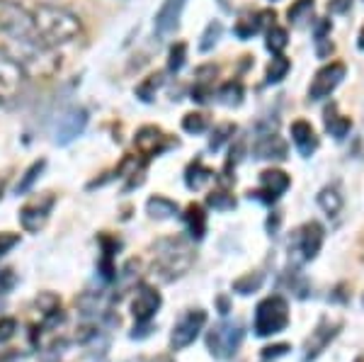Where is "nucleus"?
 I'll use <instances>...</instances> for the list:
<instances>
[{
  "label": "nucleus",
  "mask_w": 364,
  "mask_h": 362,
  "mask_svg": "<svg viewBox=\"0 0 364 362\" xmlns=\"http://www.w3.org/2000/svg\"><path fill=\"white\" fill-rule=\"evenodd\" d=\"M17 243H20V236H17V233H0V258H3L5 253H8V250H13Z\"/></svg>",
  "instance_id": "obj_35"
},
{
  "label": "nucleus",
  "mask_w": 364,
  "mask_h": 362,
  "mask_svg": "<svg viewBox=\"0 0 364 362\" xmlns=\"http://www.w3.org/2000/svg\"><path fill=\"white\" fill-rule=\"evenodd\" d=\"M32 17L39 39L49 49H61V46L73 44L83 32L78 15L61 8V5H39L32 10Z\"/></svg>",
  "instance_id": "obj_1"
},
{
  "label": "nucleus",
  "mask_w": 364,
  "mask_h": 362,
  "mask_svg": "<svg viewBox=\"0 0 364 362\" xmlns=\"http://www.w3.org/2000/svg\"><path fill=\"white\" fill-rule=\"evenodd\" d=\"M233 132H236V129H233L231 124H224V127H219V129H216V134H214V137H211L209 146H211V149L216 151V149H219V146L224 144L226 139H228V134H233Z\"/></svg>",
  "instance_id": "obj_37"
},
{
  "label": "nucleus",
  "mask_w": 364,
  "mask_h": 362,
  "mask_svg": "<svg viewBox=\"0 0 364 362\" xmlns=\"http://www.w3.org/2000/svg\"><path fill=\"white\" fill-rule=\"evenodd\" d=\"M360 46H362V49H364V44H360Z\"/></svg>",
  "instance_id": "obj_43"
},
{
  "label": "nucleus",
  "mask_w": 364,
  "mask_h": 362,
  "mask_svg": "<svg viewBox=\"0 0 364 362\" xmlns=\"http://www.w3.org/2000/svg\"><path fill=\"white\" fill-rule=\"evenodd\" d=\"M161 142H163V134H161V129H156V127H146V129H141L136 137V146L149 156L161 154Z\"/></svg>",
  "instance_id": "obj_19"
},
{
  "label": "nucleus",
  "mask_w": 364,
  "mask_h": 362,
  "mask_svg": "<svg viewBox=\"0 0 364 362\" xmlns=\"http://www.w3.org/2000/svg\"><path fill=\"white\" fill-rule=\"evenodd\" d=\"M318 207L328 217H338L340 209H343V195H340L338 188H323L318 192Z\"/></svg>",
  "instance_id": "obj_20"
},
{
  "label": "nucleus",
  "mask_w": 364,
  "mask_h": 362,
  "mask_svg": "<svg viewBox=\"0 0 364 362\" xmlns=\"http://www.w3.org/2000/svg\"><path fill=\"white\" fill-rule=\"evenodd\" d=\"M15 282H17V277L13 270H0V297L8 294V292L15 287Z\"/></svg>",
  "instance_id": "obj_38"
},
{
  "label": "nucleus",
  "mask_w": 364,
  "mask_h": 362,
  "mask_svg": "<svg viewBox=\"0 0 364 362\" xmlns=\"http://www.w3.org/2000/svg\"><path fill=\"white\" fill-rule=\"evenodd\" d=\"M287 73H289V58L282 56V54H274L272 63L267 66V83H279Z\"/></svg>",
  "instance_id": "obj_27"
},
{
  "label": "nucleus",
  "mask_w": 364,
  "mask_h": 362,
  "mask_svg": "<svg viewBox=\"0 0 364 362\" xmlns=\"http://www.w3.org/2000/svg\"><path fill=\"white\" fill-rule=\"evenodd\" d=\"M209 180H211V171H209V168H204L199 161L192 163V166L187 168L185 183H187V188H190V190H202Z\"/></svg>",
  "instance_id": "obj_22"
},
{
  "label": "nucleus",
  "mask_w": 364,
  "mask_h": 362,
  "mask_svg": "<svg viewBox=\"0 0 364 362\" xmlns=\"http://www.w3.org/2000/svg\"><path fill=\"white\" fill-rule=\"evenodd\" d=\"M287 350H289V346L287 343H279V346H269V348H265L262 350V358H279V355H284Z\"/></svg>",
  "instance_id": "obj_39"
},
{
  "label": "nucleus",
  "mask_w": 364,
  "mask_h": 362,
  "mask_svg": "<svg viewBox=\"0 0 364 362\" xmlns=\"http://www.w3.org/2000/svg\"><path fill=\"white\" fill-rule=\"evenodd\" d=\"M345 73H348V68H345V63H340V61H333V63H328V66H323L321 71L314 75V80H311L309 97H311V100H323V97H331L333 90L343 83Z\"/></svg>",
  "instance_id": "obj_9"
},
{
  "label": "nucleus",
  "mask_w": 364,
  "mask_h": 362,
  "mask_svg": "<svg viewBox=\"0 0 364 362\" xmlns=\"http://www.w3.org/2000/svg\"><path fill=\"white\" fill-rule=\"evenodd\" d=\"M243 324L240 321H219L207 334V348L216 360H228L236 355V350L243 343Z\"/></svg>",
  "instance_id": "obj_5"
},
{
  "label": "nucleus",
  "mask_w": 364,
  "mask_h": 362,
  "mask_svg": "<svg viewBox=\"0 0 364 362\" xmlns=\"http://www.w3.org/2000/svg\"><path fill=\"white\" fill-rule=\"evenodd\" d=\"M219 102H224L226 107H238L243 102V85L240 83H226L219 90Z\"/></svg>",
  "instance_id": "obj_26"
},
{
  "label": "nucleus",
  "mask_w": 364,
  "mask_h": 362,
  "mask_svg": "<svg viewBox=\"0 0 364 362\" xmlns=\"http://www.w3.org/2000/svg\"><path fill=\"white\" fill-rule=\"evenodd\" d=\"M204 324H207V312L204 309H190L178 324L173 326L170 334V348L173 350H185L187 346L197 341V336L202 334Z\"/></svg>",
  "instance_id": "obj_8"
},
{
  "label": "nucleus",
  "mask_w": 364,
  "mask_h": 362,
  "mask_svg": "<svg viewBox=\"0 0 364 362\" xmlns=\"http://www.w3.org/2000/svg\"><path fill=\"white\" fill-rule=\"evenodd\" d=\"M340 321H331V319H321V324L316 326V331H311L306 346H304V362H311L316 360L323 350L328 348V343L333 341V338L338 336L340 331Z\"/></svg>",
  "instance_id": "obj_11"
},
{
  "label": "nucleus",
  "mask_w": 364,
  "mask_h": 362,
  "mask_svg": "<svg viewBox=\"0 0 364 362\" xmlns=\"http://www.w3.org/2000/svg\"><path fill=\"white\" fill-rule=\"evenodd\" d=\"M185 56H187V46L185 44H175L170 49V56H168V68L170 71H180L185 66Z\"/></svg>",
  "instance_id": "obj_32"
},
{
  "label": "nucleus",
  "mask_w": 364,
  "mask_h": 362,
  "mask_svg": "<svg viewBox=\"0 0 364 362\" xmlns=\"http://www.w3.org/2000/svg\"><path fill=\"white\" fill-rule=\"evenodd\" d=\"M287 188H289V175L272 168V171H265L260 175V192L257 195L265 202H274L279 195H284Z\"/></svg>",
  "instance_id": "obj_15"
},
{
  "label": "nucleus",
  "mask_w": 364,
  "mask_h": 362,
  "mask_svg": "<svg viewBox=\"0 0 364 362\" xmlns=\"http://www.w3.org/2000/svg\"><path fill=\"white\" fill-rule=\"evenodd\" d=\"M221 32H224L221 22H209L207 29H204V34H202V42H199V49H202V51H211V49H214L216 42L221 39Z\"/></svg>",
  "instance_id": "obj_30"
},
{
  "label": "nucleus",
  "mask_w": 364,
  "mask_h": 362,
  "mask_svg": "<svg viewBox=\"0 0 364 362\" xmlns=\"http://www.w3.org/2000/svg\"><path fill=\"white\" fill-rule=\"evenodd\" d=\"M146 212H149L151 219H170L173 214H178V204L166 200V197H151L146 202Z\"/></svg>",
  "instance_id": "obj_21"
},
{
  "label": "nucleus",
  "mask_w": 364,
  "mask_h": 362,
  "mask_svg": "<svg viewBox=\"0 0 364 362\" xmlns=\"http://www.w3.org/2000/svg\"><path fill=\"white\" fill-rule=\"evenodd\" d=\"M326 129L336 139H343L345 134L350 132V119L343 115H338L336 107H331V110H326Z\"/></svg>",
  "instance_id": "obj_23"
},
{
  "label": "nucleus",
  "mask_w": 364,
  "mask_h": 362,
  "mask_svg": "<svg viewBox=\"0 0 364 362\" xmlns=\"http://www.w3.org/2000/svg\"><path fill=\"white\" fill-rule=\"evenodd\" d=\"M158 309H161V294H158V289H154L151 284H139L132 302V314L136 319V326H149L151 319L158 314Z\"/></svg>",
  "instance_id": "obj_10"
},
{
  "label": "nucleus",
  "mask_w": 364,
  "mask_h": 362,
  "mask_svg": "<svg viewBox=\"0 0 364 362\" xmlns=\"http://www.w3.org/2000/svg\"><path fill=\"white\" fill-rule=\"evenodd\" d=\"M328 34H331V22H318V27H316V51H318V56H328L333 51Z\"/></svg>",
  "instance_id": "obj_28"
},
{
  "label": "nucleus",
  "mask_w": 364,
  "mask_h": 362,
  "mask_svg": "<svg viewBox=\"0 0 364 362\" xmlns=\"http://www.w3.org/2000/svg\"><path fill=\"white\" fill-rule=\"evenodd\" d=\"M182 129L187 134H204L209 129V119L199 112H190V115H185V119H182Z\"/></svg>",
  "instance_id": "obj_29"
},
{
  "label": "nucleus",
  "mask_w": 364,
  "mask_h": 362,
  "mask_svg": "<svg viewBox=\"0 0 364 362\" xmlns=\"http://www.w3.org/2000/svg\"><path fill=\"white\" fill-rule=\"evenodd\" d=\"M262 277L260 272H255V275H245V277H240L233 282V289L238 292V294H250V292H255V289H260V284H262Z\"/></svg>",
  "instance_id": "obj_31"
},
{
  "label": "nucleus",
  "mask_w": 364,
  "mask_h": 362,
  "mask_svg": "<svg viewBox=\"0 0 364 362\" xmlns=\"http://www.w3.org/2000/svg\"><path fill=\"white\" fill-rule=\"evenodd\" d=\"M44 166H46V161H37V163H32V166L27 168V173L22 175V180L17 183V195H25V192L32 190V185L37 183L39 175H42Z\"/></svg>",
  "instance_id": "obj_25"
},
{
  "label": "nucleus",
  "mask_w": 364,
  "mask_h": 362,
  "mask_svg": "<svg viewBox=\"0 0 364 362\" xmlns=\"http://www.w3.org/2000/svg\"><path fill=\"white\" fill-rule=\"evenodd\" d=\"M289 326V302L279 294H272L262 299L255 309V321H252V331L260 338L282 334Z\"/></svg>",
  "instance_id": "obj_3"
},
{
  "label": "nucleus",
  "mask_w": 364,
  "mask_h": 362,
  "mask_svg": "<svg viewBox=\"0 0 364 362\" xmlns=\"http://www.w3.org/2000/svg\"><path fill=\"white\" fill-rule=\"evenodd\" d=\"M291 142H294L296 151L304 159H309V156L316 154V149H318V137H316L314 127L304 119H296L294 124H291Z\"/></svg>",
  "instance_id": "obj_16"
},
{
  "label": "nucleus",
  "mask_w": 364,
  "mask_h": 362,
  "mask_svg": "<svg viewBox=\"0 0 364 362\" xmlns=\"http://www.w3.org/2000/svg\"><path fill=\"white\" fill-rule=\"evenodd\" d=\"M187 0H163V5L158 8L156 13V32L161 37H170L175 29L180 27V17H182V10H185Z\"/></svg>",
  "instance_id": "obj_12"
},
{
  "label": "nucleus",
  "mask_w": 364,
  "mask_h": 362,
  "mask_svg": "<svg viewBox=\"0 0 364 362\" xmlns=\"http://www.w3.org/2000/svg\"><path fill=\"white\" fill-rule=\"evenodd\" d=\"M209 204L214 209H231V207H236V200H233L228 192H211Z\"/></svg>",
  "instance_id": "obj_34"
},
{
  "label": "nucleus",
  "mask_w": 364,
  "mask_h": 362,
  "mask_svg": "<svg viewBox=\"0 0 364 362\" xmlns=\"http://www.w3.org/2000/svg\"><path fill=\"white\" fill-rule=\"evenodd\" d=\"M255 156L257 159H287V144L282 142L277 134H265L255 142Z\"/></svg>",
  "instance_id": "obj_17"
},
{
  "label": "nucleus",
  "mask_w": 364,
  "mask_h": 362,
  "mask_svg": "<svg viewBox=\"0 0 364 362\" xmlns=\"http://www.w3.org/2000/svg\"><path fill=\"white\" fill-rule=\"evenodd\" d=\"M87 127V112L85 110H70V112L58 122L56 127V144L66 146L73 139H78Z\"/></svg>",
  "instance_id": "obj_13"
},
{
  "label": "nucleus",
  "mask_w": 364,
  "mask_h": 362,
  "mask_svg": "<svg viewBox=\"0 0 364 362\" xmlns=\"http://www.w3.org/2000/svg\"><path fill=\"white\" fill-rule=\"evenodd\" d=\"M265 44H267V49L272 51V54H282V51L287 49V44H289V37H287V29H284V27L272 25V27L267 29Z\"/></svg>",
  "instance_id": "obj_24"
},
{
  "label": "nucleus",
  "mask_w": 364,
  "mask_h": 362,
  "mask_svg": "<svg viewBox=\"0 0 364 362\" xmlns=\"http://www.w3.org/2000/svg\"><path fill=\"white\" fill-rule=\"evenodd\" d=\"M34 17L27 8H22L15 0H0V37L3 42L34 37Z\"/></svg>",
  "instance_id": "obj_4"
},
{
  "label": "nucleus",
  "mask_w": 364,
  "mask_h": 362,
  "mask_svg": "<svg viewBox=\"0 0 364 362\" xmlns=\"http://www.w3.org/2000/svg\"><path fill=\"white\" fill-rule=\"evenodd\" d=\"M323 238H326V231H323V226L318 221H309V224H304L301 229L294 231V236H291V243H289V250L291 253H296L299 260H314L316 255H318V250L323 248Z\"/></svg>",
  "instance_id": "obj_7"
},
{
  "label": "nucleus",
  "mask_w": 364,
  "mask_h": 362,
  "mask_svg": "<svg viewBox=\"0 0 364 362\" xmlns=\"http://www.w3.org/2000/svg\"><path fill=\"white\" fill-rule=\"evenodd\" d=\"M185 224H187V231L195 241H202L204 233H207V214L199 204H190L185 212Z\"/></svg>",
  "instance_id": "obj_18"
},
{
  "label": "nucleus",
  "mask_w": 364,
  "mask_h": 362,
  "mask_svg": "<svg viewBox=\"0 0 364 362\" xmlns=\"http://www.w3.org/2000/svg\"><path fill=\"white\" fill-rule=\"evenodd\" d=\"M3 192H5V178H0V197H3Z\"/></svg>",
  "instance_id": "obj_41"
},
{
  "label": "nucleus",
  "mask_w": 364,
  "mask_h": 362,
  "mask_svg": "<svg viewBox=\"0 0 364 362\" xmlns=\"http://www.w3.org/2000/svg\"><path fill=\"white\" fill-rule=\"evenodd\" d=\"M51 207H54V197H46V200H42V202L27 204V207L20 212L22 229L29 231V233H37L46 224V219H49Z\"/></svg>",
  "instance_id": "obj_14"
},
{
  "label": "nucleus",
  "mask_w": 364,
  "mask_h": 362,
  "mask_svg": "<svg viewBox=\"0 0 364 362\" xmlns=\"http://www.w3.org/2000/svg\"><path fill=\"white\" fill-rule=\"evenodd\" d=\"M192 262H195V253H192L190 243L182 241V238H166V241L156 243L151 270L163 282H173V280H178L190 270Z\"/></svg>",
  "instance_id": "obj_2"
},
{
  "label": "nucleus",
  "mask_w": 364,
  "mask_h": 362,
  "mask_svg": "<svg viewBox=\"0 0 364 362\" xmlns=\"http://www.w3.org/2000/svg\"><path fill=\"white\" fill-rule=\"evenodd\" d=\"M355 362H364V358H357V360H355Z\"/></svg>",
  "instance_id": "obj_42"
},
{
  "label": "nucleus",
  "mask_w": 364,
  "mask_h": 362,
  "mask_svg": "<svg viewBox=\"0 0 364 362\" xmlns=\"http://www.w3.org/2000/svg\"><path fill=\"white\" fill-rule=\"evenodd\" d=\"M350 8H352V0H331V5H328L331 13H348Z\"/></svg>",
  "instance_id": "obj_40"
},
{
  "label": "nucleus",
  "mask_w": 364,
  "mask_h": 362,
  "mask_svg": "<svg viewBox=\"0 0 364 362\" xmlns=\"http://www.w3.org/2000/svg\"><path fill=\"white\" fill-rule=\"evenodd\" d=\"M27 78L29 75L25 73V68L13 56L0 51V102L10 105L22 100L27 90Z\"/></svg>",
  "instance_id": "obj_6"
},
{
  "label": "nucleus",
  "mask_w": 364,
  "mask_h": 362,
  "mask_svg": "<svg viewBox=\"0 0 364 362\" xmlns=\"http://www.w3.org/2000/svg\"><path fill=\"white\" fill-rule=\"evenodd\" d=\"M17 331V321L15 319H0V343L10 341Z\"/></svg>",
  "instance_id": "obj_36"
},
{
  "label": "nucleus",
  "mask_w": 364,
  "mask_h": 362,
  "mask_svg": "<svg viewBox=\"0 0 364 362\" xmlns=\"http://www.w3.org/2000/svg\"><path fill=\"white\" fill-rule=\"evenodd\" d=\"M311 10H314V0H296V3L289 8V13H287V17H289L291 22H299L304 15H309Z\"/></svg>",
  "instance_id": "obj_33"
}]
</instances>
